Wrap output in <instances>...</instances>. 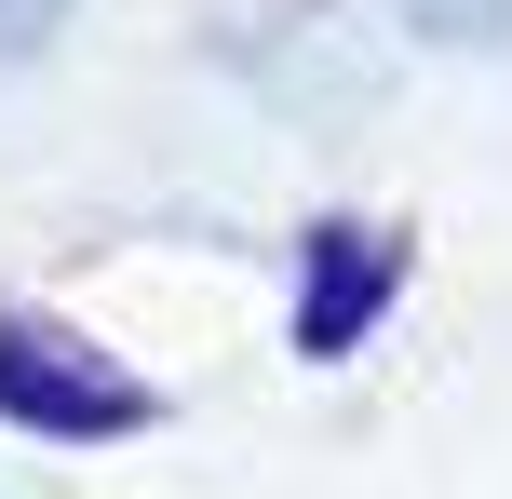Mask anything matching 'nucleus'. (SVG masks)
Segmentation results:
<instances>
[{"label":"nucleus","mask_w":512,"mask_h":499,"mask_svg":"<svg viewBox=\"0 0 512 499\" xmlns=\"http://www.w3.org/2000/svg\"><path fill=\"white\" fill-rule=\"evenodd\" d=\"M54 14H68V0H0V68H27V54L54 41Z\"/></svg>","instance_id":"3"},{"label":"nucleus","mask_w":512,"mask_h":499,"mask_svg":"<svg viewBox=\"0 0 512 499\" xmlns=\"http://www.w3.org/2000/svg\"><path fill=\"white\" fill-rule=\"evenodd\" d=\"M0 419L41 432V446H122V432L162 419V392H149L135 365H108L81 324L14 311V297H0Z\"/></svg>","instance_id":"1"},{"label":"nucleus","mask_w":512,"mask_h":499,"mask_svg":"<svg viewBox=\"0 0 512 499\" xmlns=\"http://www.w3.org/2000/svg\"><path fill=\"white\" fill-rule=\"evenodd\" d=\"M405 297V230H378V216H324V230L297 243V351L310 365H351L364 324Z\"/></svg>","instance_id":"2"}]
</instances>
